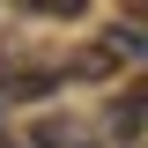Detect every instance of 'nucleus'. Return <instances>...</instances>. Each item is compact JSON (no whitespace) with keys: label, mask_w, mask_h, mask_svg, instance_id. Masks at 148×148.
<instances>
[{"label":"nucleus","mask_w":148,"mask_h":148,"mask_svg":"<svg viewBox=\"0 0 148 148\" xmlns=\"http://www.w3.org/2000/svg\"><path fill=\"white\" fill-rule=\"evenodd\" d=\"M59 89V74L45 67V74H15V82H8V96H52Z\"/></svg>","instance_id":"1"},{"label":"nucleus","mask_w":148,"mask_h":148,"mask_svg":"<svg viewBox=\"0 0 148 148\" xmlns=\"http://www.w3.org/2000/svg\"><path fill=\"white\" fill-rule=\"evenodd\" d=\"M22 8H37V15H59V22H74L89 0H22Z\"/></svg>","instance_id":"2"},{"label":"nucleus","mask_w":148,"mask_h":148,"mask_svg":"<svg viewBox=\"0 0 148 148\" xmlns=\"http://www.w3.org/2000/svg\"><path fill=\"white\" fill-rule=\"evenodd\" d=\"M126 111H148V74L133 82V104H126Z\"/></svg>","instance_id":"3"}]
</instances>
